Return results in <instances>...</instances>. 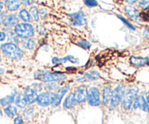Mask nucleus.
<instances>
[{"mask_svg":"<svg viewBox=\"0 0 149 124\" xmlns=\"http://www.w3.org/2000/svg\"><path fill=\"white\" fill-rule=\"evenodd\" d=\"M100 78V74L97 71H90L85 72L81 75L76 76L75 79L78 82H90V81H97Z\"/></svg>","mask_w":149,"mask_h":124,"instance_id":"obj_8","label":"nucleus"},{"mask_svg":"<svg viewBox=\"0 0 149 124\" xmlns=\"http://www.w3.org/2000/svg\"><path fill=\"white\" fill-rule=\"evenodd\" d=\"M4 69H3V68H0V76L4 75Z\"/></svg>","mask_w":149,"mask_h":124,"instance_id":"obj_45","label":"nucleus"},{"mask_svg":"<svg viewBox=\"0 0 149 124\" xmlns=\"http://www.w3.org/2000/svg\"><path fill=\"white\" fill-rule=\"evenodd\" d=\"M126 1H127L128 3H130V4H134V3L137 2L138 0H126Z\"/></svg>","mask_w":149,"mask_h":124,"instance_id":"obj_42","label":"nucleus"},{"mask_svg":"<svg viewBox=\"0 0 149 124\" xmlns=\"http://www.w3.org/2000/svg\"><path fill=\"white\" fill-rule=\"evenodd\" d=\"M111 91V87L109 85L103 87V90H102V101L105 105H108L110 103Z\"/></svg>","mask_w":149,"mask_h":124,"instance_id":"obj_16","label":"nucleus"},{"mask_svg":"<svg viewBox=\"0 0 149 124\" xmlns=\"http://www.w3.org/2000/svg\"><path fill=\"white\" fill-rule=\"evenodd\" d=\"M4 112L7 117L13 118L17 114V107L13 105H10L4 107Z\"/></svg>","mask_w":149,"mask_h":124,"instance_id":"obj_21","label":"nucleus"},{"mask_svg":"<svg viewBox=\"0 0 149 124\" xmlns=\"http://www.w3.org/2000/svg\"><path fill=\"white\" fill-rule=\"evenodd\" d=\"M76 44H77L79 46H80V47L82 48V49H90L92 46L91 43H90L89 41L86 40V39H80V40L77 41Z\"/></svg>","mask_w":149,"mask_h":124,"instance_id":"obj_29","label":"nucleus"},{"mask_svg":"<svg viewBox=\"0 0 149 124\" xmlns=\"http://www.w3.org/2000/svg\"><path fill=\"white\" fill-rule=\"evenodd\" d=\"M14 32L22 39H31L34 36V28L33 26L29 23H17L15 26Z\"/></svg>","mask_w":149,"mask_h":124,"instance_id":"obj_4","label":"nucleus"},{"mask_svg":"<svg viewBox=\"0 0 149 124\" xmlns=\"http://www.w3.org/2000/svg\"><path fill=\"white\" fill-rule=\"evenodd\" d=\"M87 102L92 107H97L101 104V95L97 87H90L87 92Z\"/></svg>","mask_w":149,"mask_h":124,"instance_id":"obj_7","label":"nucleus"},{"mask_svg":"<svg viewBox=\"0 0 149 124\" xmlns=\"http://www.w3.org/2000/svg\"><path fill=\"white\" fill-rule=\"evenodd\" d=\"M24 121H23V116L18 115V116H16L14 118V120H13V123L14 124H23Z\"/></svg>","mask_w":149,"mask_h":124,"instance_id":"obj_35","label":"nucleus"},{"mask_svg":"<svg viewBox=\"0 0 149 124\" xmlns=\"http://www.w3.org/2000/svg\"><path fill=\"white\" fill-rule=\"evenodd\" d=\"M20 44L24 49H28V50H32L36 47V43L35 40L32 39H22L20 41Z\"/></svg>","mask_w":149,"mask_h":124,"instance_id":"obj_22","label":"nucleus"},{"mask_svg":"<svg viewBox=\"0 0 149 124\" xmlns=\"http://www.w3.org/2000/svg\"><path fill=\"white\" fill-rule=\"evenodd\" d=\"M16 94H17V93L13 91V92H12L11 94H9V95L0 99V105H1V106H3V107H6V106L12 105L14 103Z\"/></svg>","mask_w":149,"mask_h":124,"instance_id":"obj_20","label":"nucleus"},{"mask_svg":"<svg viewBox=\"0 0 149 124\" xmlns=\"http://www.w3.org/2000/svg\"><path fill=\"white\" fill-rule=\"evenodd\" d=\"M3 10V5H1V4H0V13L1 12V11H2Z\"/></svg>","mask_w":149,"mask_h":124,"instance_id":"obj_46","label":"nucleus"},{"mask_svg":"<svg viewBox=\"0 0 149 124\" xmlns=\"http://www.w3.org/2000/svg\"><path fill=\"white\" fill-rule=\"evenodd\" d=\"M1 55H0V62H1Z\"/></svg>","mask_w":149,"mask_h":124,"instance_id":"obj_49","label":"nucleus"},{"mask_svg":"<svg viewBox=\"0 0 149 124\" xmlns=\"http://www.w3.org/2000/svg\"><path fill=\"white\" fill-rule=\"evenodd\" d=\"M14 103L16 107H19L20 109H23L25 107H26L28 103L23 93H17L16 94Z\"/></svg>","mask_w":149,"mask_h":124,"instance_id":"obj_18","label":"nucleus"},{"mask_svg":"<svg viewBox=\"0 0 149 124\" xmlns=\"http://www.w3.org/2000/svg\"><path fill=\"white\" fill-rule=\"evenodd\" d=\"M36 92H41V91L43 90L44 86H42V84L39 82H35L33 84H32V85L31 86Z\"/></svg>","mask_w":149,"mask_h":124,"instance_id":"obj_32","label":"nucleus"},{"mask_svg":"<svg viewBox=\"0 0 149 124\" xmlns=\"http://www.w3.org/2000/svg\"><path fill=\"white\" fill-rule=\"evenodd\" d=\"M21 5L20 0H9L7 1V8L9 11L15 12L18 10Z\"/></svg>","mask_w":149,"mask_h":124,"instance_id":"obj_24","label":"nucleus"},{"mask_svg":"<svg viewBox=\"0 0 149 124\" xmlns=\"http://www.w3.org/2000/svg\"><path fill=\"white\" fill-rule=\"evenodd\" d=\"M125 12L127 14V15L133 20H137L138 17H139V11L138 10V9H136L133 6H125Z\"/></svg>","mask_w":149,"mask_h":124,"instance_id":"obj_17","label":"nucleus"},{"mask_svg":"<svg viewBox=\"0 0 149 124\" xmlns=\"http://www.w3.org/2000/svg\"><path fill=\"white\" fill-rule=\"evenodd\" d=\"M117 17H119V18L121 20H122V23H123L124 24H125V26H126L128 28L131 29V30H135V28L134 27V26H132V23H130V22L128 21V20H127V19H125V17H122V16H121V15H117Z\"/></svg>","mask_w":149,"mask_h":124,"instance_id":"obj_31","label":"nucleus"},{"mask_svg":"<svg viewBox=\"0 0 149 124\" xmlns=\"http://www.w3.org/2000/svg\"><path fill=\"white\" fill-rule=\"evenodd\" d=\"M21 3L25 7H28V6H31L33 4L34 0H21Z\"/></svg>","mask_w":149,"mask_h":124,"instance_id":"obj_37","label":"nucleus"},{"mask_svg":"<svg viewBox=\"0 0 149 124\" xmlns=\"http://www.w3.org/2000/svg\"><path fill=\"white\" fill-rule=\"evenodd\" d=\"M36 31L38 32V33L42 36H44L47 33V30L45 28V27L42 25H37L36 26Z\"/></svg>","mask_w":149,"mask_h":124,"instance_id":"obj_33","label":"nucleus"},{"mask_svg":"<svg viewBox=\"0 0 149 124\" xmlns=\"http://www.w3.org/2000/svg\"><path fill=\"white\" fill-rule=\"evenodd\" d=\"M8 1L9 0H0V4L4 5V4H5V3H7Z\"/></svg>","mask_w":149,"mask_h":124,"instance_id":"obj_43","label":"nucleus"},{"mask_svg":"<svg viewBox=\"0 0 149 124\" xmlns=\"http://www.w3.org/2000/svg\"><path fill=\"white\" fill-rule=\"evenodd\" d=\"M69 15L70 23L75 26H84L87 23V17L84 12L78 11L76 12L71 13Z\"/></svg>","mask_w":149,"mask_h":124,"instance_id":"obj_9","label":"nucleus"},{"mask_svg":"<svg viewBox=\"0 0 149 124\" xmlns=\"http://www.w3.org/2000/svg\"><path fill=\"white\" fill-rule=\"evenodd\" d=\"M147 110H148L149 113V103H147Z\"/></svg>","mask_w":149,"mask_h":124,"instance_id":"obj_48","label":"nucleus"},{"mask_svg":"<svg viewBox=\"0 0 149 124\" xmlns=\"http://www.w3.org/2000/svg\"><path fill=\"white\" fill-rule=\"evenodd\" d=\"M56 94L54 91H46L38 94L36 103L40 107H48L49 105H52L55 101Z\"/></svg>","mask_w":149,"mask_h":124,"instance_id":"obj_5","label":"nucleus"},{"mask_svg":"<svg viewBox=\"0 0 149 124\" xmlns=\"http://www.w3.org/2000/svg\"><path fill=\"white\" fill-rule=\"evenodd\" d=\"M33 78L43 83L60 82L67 79V76L63 73H54L49 70H39L33 73Z\"/></svg>","mask_w":149,"mask_h":124,"instance_id":"obj_1","label":"nucleus"},{"mask_svg":"<svg viewBox=\"0 0 149 124\" xmlns=\"http://www.w3.org/2000/svg\"><path fill=\"white\" fill-rule=\"evenodd\" d=\"M77 105L75 97H74V93L70 92L65 97L63 102V107L65 109H72L74 106Z\"/></svg>","mask_w":149,"mask_h":124,"instance_id":"obj_19","label":"nucleus"},{"mask_svg":"<svg viewBox=\"0 0 149 124\" xmlns=\"http://www.w3.org/2000/svg\"><path fill=\"white\" fill-rule=\"evenodd\" d=\"M139 89L137 86H130L125 90V95L122 101V107L125 110H128L132 107L135 97L138 96Z\"/></svg>","mask_w":149,"mask_h":124,"instance_id":"obj_3","label":"nucleus"},{"mask_svg":"<svg viewBox=\"0 0 149 124\" xmlns=\"http://www.w3.org/2000/svg\"><path fill=\"white\" fill-rule=\"evenodd\" d=\"M5 14H6L5 12L0 13V23L3 22V20H4V18L5 17Z\"/></svg>","mask_w":149,"mask_h":124,"instance_id":"obj_40","label":"nucleus"},{"mask_svg":"<svg viewBox=\"0 0 149 124\" xmlns=\"http://www.w3.org/2000/svg\"><path fill=\"white\" fill-rule=\"evenodd\" d=\"M148 48H149V46H148Z\"/></svg>","mask_w":149,"mask_h":124,"instance_id":"obj_50","label":"nucleus"},{"mask_svg":"<svg viewBox=\"0 0 149 124\" xmlns=\"http://www.w3.org/2000/svg\"><path fill=\"white\" fill-rule=\"evenodd\" d=\"M29 14H30L31 19L33 21L37 22L39 20V9L36 6H33L29 10Z\"/></svg>","mask_w":149,"mask_h":124,"instance_id":"obj_26","label":"nucleus"},{"mask_svg":"<svg viewBox=\"0 0 149 124\" xmlns=\"http://www.w3.org/2000/svg\"><path fill=\"white\" fill-rule=\"evenodd\" d=\"M84 4L88 7H95L97 6V0H84Z\"/></svg>","mask_w":149,"mask_h":124,"instance_id":"obj_34","label":"nucleus"},{"mask_svg":"<svg viewBox=\"0 0 149 124\" xmlns=\"http://www.w3.org/2000/svg\"><path fill=\"white\" fill-rule=\"evenodd\" d=\"M23 94L27 100L28 104L32 105L36 103V98H37L38 94L31 86L25 87L24 91H23Z\"/></svg>","mask_w":149,"mask_h":124,"instance_id":"obj_13","label":"nucleus"},{"mask_svg":"<svg viewBox=\"0 0 149 124\" xmlns=\"http://www.w3.org/2000/svg\"><path fill=\"white\" fill-rule=\"evenodd\" d=\"M139 6L143 9L149 8V0H141L139 1Z\"/></svg>","mask_w":149,"mask_h":124,"instance_id":"obj_36","label":"nucleus"},{"mask_svg":"<svg viewBox=\"0 0 149 124\" xmlns=\"http://www.w3.org/2000/svg\"><path fill=\"white\" fill-rule=\"evenodd\" d=\"M144 36H146V37H148L149 38V28L148 29H146L145 31H144Z\"/></svg>","mask_w":149,"mask_h":124,"instance_id":"obj_41","label":"nucleus"},{"mask_svg":"<svg viewBox=\"0 0 149 124\" xmlns=\"http://www.w3.org/2000/svg\"><path fill=\"white\" fill-rule=\"evenodd\" d=\"M145 62H146V64H148V65H149V56L145 57Z\"/></svg>","mask_w":149,"mask_h":124,"instance_id":"obj_44","label":"nucleus"},{"mask_svg":"<svg viewBox=\"0 0 149 124\" xmlns=\"http://www.w3.org/2000/svg\"><path fill=\"white\" fill-rule=\"evenodd\" d=\"M2 115H3V113H2V110H1V109H0V118H1V116H2Z\"/></svg>","mask_w":149,"mask_h":124,"instance_id":"obj_47","label":"nucleus"},{"mask_svg":"<svg viewBox=\"0 0 149 124\" xmlns=\"http://www.w3.org/2000/svg\"><path fill=\"white\" fill-rule=\"evenodd\" d=\"M132 107H133L134 110H142L143 111H146L147 110V104L146 101V99L144 97V96L143 95H138L135 97V100L133 102V104H132Z\"/></svg>","mask_w":149,"mask_h":124,"instance_id":"obj_14","label":"nucleus"},{"mask_svg":"<svg viewBox=\"0 0 149 124\" xmlns=\"http://www.w3.org/2000/svg\"><path fill=\"white\" fill-rule=\"evenodd\" d=\"M60 84L58 82H49L46 83L44 86V89L49 91H56L59 89Z\"/></svg>","mask_w":149,"mask_h":124,"instance_id":"obj_27","label":"nucleus"},{"mask_svg":"<svg viewBox=\"0 0 149 124\" xmlns=\"http://www.w3.org/2000/svg\"><path fill=\"white\" fill-rule=\"evenodd\" d=\"M18 17L15 14H10L8 15L5 16V17L3 20V24L5 27L11 28L13 26H15L18 23Z\"/></svg>","mask_w":149,"mask_h":124,"instance_id":"obj_15","label":"nucleus"},{"mask_svg":"<svg viewBox=\"0 0 149 124\" xmlns=\"http://www.w3.org/2000/svg\"><path fill=\"white\" fill-rule=\"evenodd\" d=\"M69 90H70L69 84H65V85L62 86V87H60L59 89L57 90V92H55V94H56V98H55V101L52 105L55 106V107L59 106L60 105H61V102H62V100L64 97V96L68 92Z\"/></svg>","mask_w":149,"mask_h":124,"instance_id":"obj_12","label":"nucleus"},{"mask_svg":"<svg viewBox=\"0 0 149 124\" xmlns=\"http://www.w3.org/2000/svg\"><path fill=\"white\" fill-rule=\"evenodd\" d=\"M126 87L124 84H119L114 89L111 91L110 104L113 107H117L122 103V99L125 95Z\"/></svg>","mask_w":149,"mask_h":124,"instance_id":"obj_6","label":"nucleus"},{"mask_svg":"<svg viewBox=\"0 0 149 124\" xmlns=\"http://www.w3.org/2000/svg\"><path fill=\"white\" fill-rule=\"evenodd\" d=\"M67 62H69L73 64H79L80 62V60L78 57H76L73 56V55H68V56H65L62 58L54 57L52 59V64L55 65L66 63Z\"/></svg>","mask_w":149,"mask_h":124,"instance_id":"obj_11","label":"nucleus"},{"mask_svg":"<svg viewBox=\"0 0 149 124\" xmlns=\"http://www.w3.org/2000/svg\"><path fill=\"white\" fill-rule=\"evenodd\" d=\"M130 63L132 65H134L135 67H138V68L143 67L146 64L145 58L142 57L132 56L130 58Z\"/></svg>","mask_w":149,"mask_h":124,"instance_id":"obj_23","label":"nucleus"},{"mask_svg":"<svg viewBox=\"0 0 149 124\" xmlns=\"http://www.w3.org/2000/svg\"><path fill=\"white\" fill-rule=\"evenodd\" d=\"M33 113H34V108L31 106H29V107H25L23 115L26 118H29L33 116Z\"/></svg>","mask_w":149,"mask_h":124,"instance_id":"obj_30","label":"nucleus"},{"mask_svg":"<svg viewBox=\"0 0 149 124\" xmlns=\"http://www.w3.org/2000/svg\"><path fill=\"white\" fill-rule=\"evenodd\" d=\"M39 15H40L42 18H45V17L47 16V11L46 9L44 8V7L40 8V10H39Z\"/></svg>","mask_w":149,"mask_h":124,"instance_id":"obj_38","label":"nucleus"},{"mask_svg":"<svg viewBox=\"0 0 149 124\" xmlns=\"http://www.w3.org/2000/svg\"><path fill=\"white\" fill-rule=\"evenodd\" d=\"M0 48L3 55L10 60H20L24 55V51L16 44L11 42L4 43L1 45Z\"/></svg>","mask_w":149,"mask_h":124,"instance_id":"obj_2","label":"nucleus"},{"mask_svg":"<svg viewBox=\"0 0 149 124\" xmlns=\"http://www.w3.org/2000/svg\"><path fill=\"white\" fill-rule=\"evenodd\" d=\"M87 92L88 89L85 85H80L77 88V89L74 91V97L77 104L85 103L87 100Z\"/></svg>","mask_w":149,"mask_h":124,"instance_id":"obj_10","label":"nucleus"},{"mask_svg":"<svg viewBox=\"0 0 149 124\" xmlns=\"http://www.w3.org/2000/svg\"><path fill=\"white\" fill-rule=\"evenodd\" d=\"M6 37H7V35L4 32L0 31V42H3V41L5 40Z\"/></svg>","mask_w":149,"mask_h":124,"instance_id":"obj_39","label":"nucleus"},{"mask_svg":"<svg viewBox=\"0 0 149 124\" xmlns=\"http://www.w3.org/2000/svg\"><path fill=\"white\" fill-rule=\"evenodd\" d=\"M6 35H7L9 41H10V42H11V43L16 44H20V39H19V37L17 36V35H16V33H15L14 31H8Z\"/></svg>","mask_w":149,"mask_h":124,"instance_id":"obj_28","label":"nucleus"},{"mask_svg":"<svg viewBox=\"0 0 149 124\" xmlns=\"http://www.w3.org/2000/svg\"><path fill=\"white\" fill-rule=\"evenodd\" d=\"M18 16L20 20H23L24 23H29L32 20L30 14H29V12H28V10H26V9L20 10V12H19Z\"/></svg>","mask_w":149,"mask_h":124,"instance_id":"obj_25","label":"nucleus"}]
</instances>
